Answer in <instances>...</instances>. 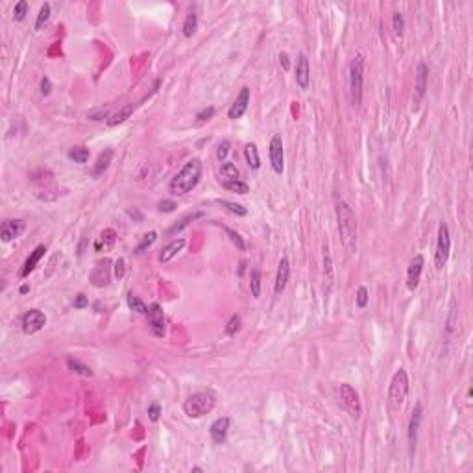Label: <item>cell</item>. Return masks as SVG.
<instances>
[{
    "instance_id": "cell-1",
    "label": "cell",
    "mask_w": 473,
    "mask_h": 473,
    "mask_svg": "<svg viewBox=\"0 0 473 473\" xmlns=\"http://www.w3.org/2000/svg\"><path fill=\"white\" fill-rule=\"evenodd\" d=\"M336 222H338V233L346 251L355 253L357 251V237H359V228H357V218H355L353 209L338 200L336 202Z\"/></svg>"
},
{
    "instance_id": "cell-2",
    "label": "cell",
    "mask_w": 473,
    "mask_h": 473,
    "mask_svg": "<svg viewBox=\"0 0 473 473\" xmlns=\"http://www.w3.org/2000/svg\"><path fill=\"white\" fill-rule=\"evenodd\" d=\"M200 177H202V161L198 157L188 159L183 165L181 170L170 179L168 191H170L172 196H185L193 188H196V185L200 183Z\"/></svg>"
},
{
    "instance_id": "cell-3",
    "label": "cell",
    "mask_w": 473,
    "mask_h": 473,
    "mask_svg": "<svg viewBox=\"0 0 473 473\" xmlns=\"http://www.w3.org/2000/svg\"><path fill=\"white\" fill-rule=\"evenodd\" d=\"M364 92V56L355 54L348 70V94L351 106H360Z\"/></svg>"
},
{
    "instance_id": "cell-4",
    "label": "cell",
    "mask_w": 473,
    "mask_h": 473,
    "mask_svg": "<svg viewBox=\"0 0 473 473\" xmlns=\"http://www.w3.org/2000/svg\"><path fill=\"white\" fill-rule=\"evenodd\" d=\"M409 375H407V370L399 368L396 373H394L392 381H390V387H388V409L390 412H399L401 407H403L405 399L409 396Z\"/></svg>"
},
{
    "instance_id": "cell-5",
    "label": "cell",
    "mask_w": 473,
    "mask_h": 473,
    "mask_svg": "<svg viewBox=\"0 0 473 473\" xmlns=\"http://www.w3.org/2000/svg\"><path fill=\"white\" fill-rule=\"evenodd\" d=\"M217 398L213 392H196L188 396L183 403V411L188 418H204L215 409Z\"/></svg>"
},
{
    "instance_id": "cell-6",
    "label": "cell",
    "mask_w": 473,
    "mask_h": 473,
    "mask_svg": "<svg viewBox=\"0 0 473 473\" xmlns=\"http://www.w3.org/2000/svg\"><path fill=\"white\" fill-rule=\"evenodd\" d=\"M449 253H451L449 228H447L445 222H442L438 226V239H436V251H434V266H436V270H442L447 264Z\"/></svg>"
},
{
    "instance_id": "cell-7",
    "label": "cell",
    "mask_w": 473,
    "mask_h": 473,
    "mask_svg": "<svg viewBox=\"0 0 473 473\" xmlns=\"http://www.w3.org/2000/svg\"><path fill=\"white\" fill-rule=\"evenodd\" d=\"M340 401H342V407L346 409V412H348L351 418H360V414H362V405H360V399H359V394H357V390H355L351 385H348V383H342L340 385Z\"/></svg>"
},
{
    "instance_id": "cell-8",
    "label": "cell",
    "mask_w": 473,
    "mask_h": 473,
    "mask_svg": "<svg viewBox=\"0 0 473 473\" xmlns=\"http://www.w3.org/2000/svg\"><path fill=\"white\" fill-rule=\"evenodd\" d=\"M268 154H270V165H272L274 172L275 174H283V170H285V152H283V139L279 135H274L270 139Z\"/></svg>"
},
{
    "instance_id": "cell-9",
    "label": "cell",
    "mask_w": 473,
    "mask_h": 473,
    "mask_svg": "<svg viewBox=\"0 0 473 473\" xmlns=\"http://www.w3.org/2000/svg\"><path fill=\"white\" fill-rule=\"evenodd\" d=\"M423 264H425V259H423L422 253L414 255L409 262V268H407V287H409V291H416L418 285H420Z\"/></svg>"
},
{
    "instance_id": "cell-10",
    "label": "cell",
    "mask_w": 473,
    "mask_h": 473,
    "mask_svg": "<svg viewBox=\"0 0 473 473\" xmlns=\"http://www.w3.org/2000/svg\"><path fill=\"white\" fill-rule=\"evenodd\" d=\"M46 325V316L45 313H41L39 309H32L23 316V331L26 335H34L37 331H41Z\"/></svg>"
},
{
    "instance_id": "cell-11",
    "label": "cell",
    "mask_w": 473,
    "mask_h": 473,
    "mask_svg": "<svg viewBox=\"0 0 473 473\" xmlns=\"http://www.w3.org/2000/svg\"><path fill=\"white\" fill-rule=\"evenodd\" d=\"M26 228V222L21 220V218H10V220H4L2 222V228H0V239L2 242H12L17 237H21Z\"/></svg>"
},
{
    "instance_id": "cell-12",
    "label": "cell",
    "mask_w": 473,
    "mask_h": 473,
    "mask_svg": "<svg viewBox=\"0 0 473 473\" xmlns=\"http://www.w3.org/2000/svg\"><path fill=\"white\" fill-rule=\"evenodd\" d=\"M420 422H422V403H416L414 411L409 420V429H407V440H409V453L416 451V442H418V429H420Z\"/></svg>"
},
{
    "instance_id": "cell-13",
    "label": "cell",
    "mask_w": 473,
    "mask_h": 473,
    "mask_svg": "<svg viewBox=\"0 0 473 473\" xmlns=\"http://www.w3.org/2000/svg\"><path fill=\"white\" fill-rule=\"evenodd\" d=\"M248 104H250V87H242L240 92L237 94L235 102L231 104V108L228 111V117L231 120H239L244 117V113L248 111Z\"/></svg>"
},
{
    "instance_id": "cell-14",
    "label": "cell",
    "mask_w": 473,
    "mask_h": 473,
    "mask_svg": "<svg viewBox=\"0 0 473 473\" xmlns=\"http://www.w3.org/2000/svg\"><path fill=\"white\" fill-rule=\"evenodd\" d=\"M148 322H150V329L155 336H165V314H163V309H161L159 303H152L148 309Z\"/></svg>"
},
{
    "instance_id": "cell-15",
    "label": "cell",
    "mask_w": 473,
    "mask_h": 473,
    "mask_svg": "<svg viewBox=\"0 0 473 473\" xmlns=\"http://www.w3.org/2000/svg\"><path fill=\"white\" fill-rule=\"evenodd\" d=\"M289 277H291V261L289 257H281L279 264H277V274H275V285L274 292L275 294H281V292L287 289V283H289Z\"/></svg>"
},
{
    "instance_id": "cell-16",
    "label": "cell",
    "mask_w": 473,
    "mask_h": 473,
    "mask_svg": "<svg viewBox=\"0 0 473 473\" xmlns=\"http://www.w3.org/2000/svg\"><path fill=\"white\" fill-rule=\"evenodd\" d=\"M296 83L300 89H307L311 85V67H309V59L305 54H300L296 63Z\"/></svg>"
},
{
    "instance_id": "cell-17",
    "label": "cell",
    "mask_w": 473,
    "mask_h": 473,
    "mask_svg": "<svg viewBox=\"0 0 473 473\" xmlns=\"http://www.w3.org/2000/svg\"><path fill=\"white\" fill-rule=\"evenodd\" d=\"M229 425H231V420H229L228 416H222L213 422L211 429H209V434H211V438L215 444H222L224 440L228 438Z\"/></svg>"
},
{
    "instance_id": "cell-18",
    "label": "cell",
    "mask_w": 473,
    "mask_h": 473,
    "mask_svg": "<svg viewBox=\"0 0 473 473\" xmlns=\"http://www.w3.org/2000/svg\"><path fill=\"white\" fill-rule=\"evenodd\" d=\"M429 85V67L427 63H418L416 69V102H420L423 97H425V91H427Z\"/></svg>"
},
{
    "instance_id": "cell-19",
    "label": "cell",
    "mask_w": 473,
    "mask_h": 473,
    "mask_svg": "<svg viewBox=\"0 0 473 473\" xmlns=\"http://www.w3.org/2000/svg\"><path fill=\"white\" fill-rule=\"evenodd\" d=\"M185 244H187V240L183 239V237L170 240V242H168V244H166L165 248L161 250V253H159V262H163V264H165V262H170L172 259H174V257H176L177 253H179V251H181L183 248H185Z\"/></svg>"
},
{
    "instance_id": "cell-20",
    "label": "cell",
    "mask_w": 473,
    "mask_h": 473,
    "mask_svg": "<svg viewBox=\"0 0 473 473\" xmlns=\"http://www.w3.org/2000/svg\"><path fill=\"white\" fill-rule=\"evenodd\" d=\"M45 251H46V246L45 244H39L34 251H32V253H30V257L26 259V261H24V264H23L21 277H28V275L34 272L35 266H37V262L41 261V257L45 255Z\"/></svg>"
},
{
    "instance_id": "cell-21",
    "label": "cell",
    "mask_w": 473,
    "mask_h": 473,
    "mask_svg": "<svg viewBox=\"0 0 473 473\" xmlns=\"http://www.w3.org/2000/svg\"><path fill=\"white\" fill-rule=\"evenodd\" d=\"M113 155H115V152L111 148H106L104 152H100L97 163H94V168H92V176L94 177L102 176L104 172L108 170V166H109V163H111V159H113Z\"/></svg>"
},
{
    "instance_id": "cell-22",
    "label": "cell",
    "mask_w": 473,
    "mask_h": 473,
    "mask_svg": "<svg viewBox=\"0 0 473 473\" xmlns=\"http://www.w3.org/2000/svg\"><path fill=\"white\" fill-rule=\"evenodd\" d=\"M133 111H135V106L133 104H126V106H122V108L117 111V113H113L111 117L108 119V124L109 126H119L122 124V122H126V120L130 119L131 115H133Z\"/></svg>"
},
{
    "instance_id": "cell-23",
    "label": "cell",
    "mask_w": 473,
    "mask_h": 473,
    "mask_svg": "<svg viewBox=\"0 0 473 473\" xmlns=\"http://www.w3.org/2000/svg\"><path fill=\"white\" fill-rule=\"evenodd\" d=\"M115 240H117V233H115V229H106V231H102V235L97 239V242H94V250L97 251H106L109 250V248H113Z\"/></svg>"
},
{
    "instance_id": "cell-24",
    "label": "cell",
    "mask_w": 473,
    "mask_h": 473,
    "mask_svg": "<svg viewBox=\"0 0 473 473\" xmlns=\"http://www.w3.org/2000/svg\"><path fill=\"white\" fill-rule=\"evenodd\" d=\"M244 157H246V163L251 166V168H259L261 166V157H259V150H257V144L255 143H248L244 146Z\"/></svg>"
},
{
    "instance_id": "cell-25",
    "label": "cell",
    "mask_w": 473,
    "mask_h": 473,
    "mask_svg": "<svg viewBox=\"0 0 473 473\" xmlns=\"http://www.w3.org/2000/svg\"><path fill=\"white\" fill-rule=\"evenodd\" d=\"M204 217V211H194V213H191V215H187V217H183L181 220L177 224H174L170 229H168V235H176V233H179V231H183V229L187 228L188 224L191 222H194L196 218H202Z\"/></svg>"
},
{
    "instance_id": "cell-26",
    "label": "cell",
    "mask_w": 473,
    "mask_h": 473,
    "mask_svg": "<svg viewBox=\"0 0 473 473\" xmlns=\"http://www.w3.org/2000/svg\"><path fill=\"white\" fill-rule=\"evenodd\" d=\"M222 187L226 188V191H231V193H237V194L250 193V185L246 181H242V179H226V181L222 183Z\"/></svg>"
},
{
    "instance_id": "cell-27",
    "label": "cell",
    "mask_w": 473,
    "mask_h": 473,
    "mask_svg": "<svg viewBox=\"0 0 473 473\" xmlns=\"http://www.w3.org/2000/svg\"><path fill=\"white\" fill-rule=\"evenodd\" d=\"M196 28H198V13L194 12V10H191V12L187 13V17H185V23H183V35H185V37H191V35L196 32Z\"/></svg>"
},
{
    "instance_id": "cell-28",
    "label": "cell",
    "mask_w": 473,
    "mask_h": 473,
    "mask_svg": "<svg viewBox=\"0 0 473 473\" xmlns=\"http://www.w3.org/2000/svg\"><path fill=\"white\" fill-rule=\"evenodd\" d=\"M89 154H91V152H89V148L81 144V146H74V148L69 150V159L74 161V163H80V165H81V163H87V159H89Z\"/></svg>"
},
{
    "instance_id": "cell-29",
    "label": "cell",
    "mask_w": 473,
    "mask_h": 473,
    "mask_svg": "<svg viewBox=\"0 0 473 473\" xmlns=\"http://www.w3.org/2000/svg\"><path fill=\"white\" fill-rule=\"evenodd\" d=\"M67 366H69L70 371H74V373H80V375H85V377H91L92 375V370L89 368L87 364H83V362H80L78 359H67Z\"/></svg>"
},
{
    "instance_id": "cell-30",
    "label": "cell",
    "mask_w": 473,
    "mask_h": 473,
    "mask_svg": "<svg viewBox=\"0 0 473 473\" xmlns=\"http://www.w3.org/2000/svg\"><path fill=\"white\" fill-rule=\"evenodd\" d=\"M128 305H130V309L131 311H135V313H139V314H148V309L150 307H146V303L141 300L139 296H135V294H128Z\"/></svg>"
},
{
    "instance_id": "cell-31",
    "label": "cell",
    "mask_w": 473,
    "mask_h": 473,
    "mask_svg": "<svg viewBox=\"0 0 473 473\" xmlns=\"http://www.w3.org/2000/svg\"><path fill=\"white\" fill-rule=\"evenodd\" d=\"M218 204L226 209V211L233 213V215H237V217H246L248 215V209H246L244 206H240V204H235V202H228V200H218Z\"/></svg>"
},
{
    "instance_id": "cell-32",
    "label": "cell",
    "mask_w": 473,
    "mask_h": 473,
    "mask_svg": "<svg viewBox=\"0 0 473 473\" xmlns=\"http://www.w3.org/2000/svg\"><path fill=\"white\" fill-rule=\"evenodd\" d=\"M250 289H251V296L253 298L261 296V270H259V268H253V270H251Z\"/></svg>"
},
{
    "instance_id": "cell-33",
    "label": "cell",
    "mask_w": 473,
    "mask_h": 473,
    "mask_svg": "<svg viewBox=\"0 0 473 473\" xmlns=\"http://www.w3.org/2000/svg\"><path fill=\"white\" fill-rule=\"evenodd\" d=\"M220 174H222V177H226V179H239V168H237L235 163H229V161L222 163Z\"/></svg>"
},
{
    "instance_id": "cell-34",
    "label": "cell",
    "mask_w": 473,
    "mask_h": 473,
    "mask_svg": "<svg viewBox=\"0 0 473 473\" xmlns=\"http://www.w3.org/2000/svg\"><path fill=\"white\" fill-rule=\"evenodd\" d=\"M155 240H157V233H155V231H150V233L143 235V239H141L139 246L135 248V253H143L146 248H150V246L154 244Z\"/></svg>"
},
{
    "instance_id": "cell-35",
    "label": "cell",
    "mask_w": 473,
    "mask_h": 473,
    "mask_svg": "<svg viewBox=\"0 0 473 473\" xmlns=\"http://www.w3.org/2000/svg\"><path fill=\"white\" fill-rule=\"evenodd\" d=\"M224 231L228 233V237H229V240L233 242L235 246H237V250H240V251H244L246 250V242H244V239L240 237L235 229H231V228H228V226H224Z\"/></svg>"
},
{
    "instance_id": "cell-36",
    "label": "cell",
    "mask_w": 473,
    "mask_h": 473,
    "mask_svg": "<svg viewBox=\"0 0 473 473\" xmlns=\"http://www.w3.org/2000/svg\"><path fill=\"white\" fill-rule=\"evenodd\" d=\"M392 28H394V34H396V37H401L405 32V19L403 15L399 12H396L392 15Z\"/></svg>"
},
{
    "instance_id": "cell-37",
    "label": "cell",
    "mask_w": 473,
    "mask_h": 473,
    "mask_svg": "<svg viewBox=\"0 0 473 473\" xmlns=\"http://www.w3.org/2000/svg\"><path fill=\"white\" fill-rule=\"evenodd\" d=\"M215 113H217V109L213 108V106H207V108L200 109L198 113H196V124H204L207 120H211L213 117H215Z\"/></svg>"
},
{
    "instance_id": "cell-38",
    "label": "cell",
    "mask_w": 473,
    "mask_h": 473,
    "mask_svg": "<svg viewBox=\"0 0 473 473\" xmlns=\"http://www.w3.org/2000/svg\"><path fill=\"white\" fill-rule=\"evenodd\" d=\"M48 19H50V4H48V2H45V4L41 6V10H39V15H37V21H35L34 28L39 30L41 26H43V24L48 21Z\"/></svg>"
},
{
    "instance_id": "cell-39",
    "label": "cell",
    "mask_w": 473,
    "mask_h": 473,
    "mask_svg": "<svg viewBox=\"0 0 473 473\" xmlns=\"http://www.w3.org/2000/svg\"><path fill=\"white\" fill-rule=\"evenodd\" d=\"M26 13H28V2H26V0L17 2L15 8H13V19H15V21H24Z\"/></svg>"
},
{
    "instance_id": "cell-40",
    "label": "cell",
    "mask_w": 473,
    "mask_h": 473,
    "mask_svg": "<svg viewBox=\"0 0 473 473\" xmlns=\"http://www.w3.org/2000/svg\"><path fill=\"white\" fill-rule=\"evenodd\" d=\"M368 300H370V296H368V289H366V287H359V289H357V298H355L357 307L364 309L366 305H368Z\"/></svg>"
},
{
    "instance_id": "cell-41",
    "label": "cell",
    "mask_w": 473,
    "mask_h": 473,
    "mask_svg": "<svg viewBox=\"0 0 473 473\" xmlns=\"http://www.w3.org/2000/svg\"><path fill=\"white\" fill-rule=\"evenodd\" d=\"M239 329H240V316L239 314H233V316L229 318L228 325H226V333H228V335H235Z\"/></svg>"
},
{
    "instance_id": "cell-42",
    "label": "cell",
    "mask_w": 473,
    "mask_h": 473,
    "mask_svg": "<svg viewBox=\"0 0 473 473\" xmlns=\"http://www.w3.org/2000/svg\"><path fill=\"white\" fill-rule=\"evenodd\" d=\"M229 148H231V144H229V141H222V143L218 144V148H217V157L220 161H224L226 157H228V154H229Z\"/></svg>"
},
{
    "instance_id": "cell-43",
    "label": "cell",
    "mask_w": 473,
    "mask_h": 473,
    "mask_svg": "<svg viewBox=\"0 0 473 473\" xmlns=\"http://www.w3.org/2000/svg\"><path fill=\"white\" fill-rule=\"evenodd\" d=\"M148 416L152 422H157L161 418V405L159 403H150L148 407Z\"/></svg>"
},
{
    "instance_id": "cell-44",
    "label": "cell",
    "mask_w": 473,
    "mask_h": 473,
    "mask_svg": "<svg viewBox=\"0 0 473 473\" xmlns=\"http://www.w3.org/2000/svg\"><path fill=\"white\" fill-rule=\"evenodd\" d=\"M176 207H177V204L172 202V200H163V202H159L161 213H172V211H176Z\"/></svg>"
},
{
    "instance_id": "cell-45",
    "label": "cell",
    "mask_w": 473,
    "mask_h": 473,
    "mask_svg": "<svg viewBox=\"0 0 473 473\" xmlns=\"http://www.w3.org/2000/svg\"><path fill=\"white\" fill-rule=\"evenodd\" d=\"M115 275H117L119 279L124 275V259H117V261H115Z\"/></svg>"
},
{
    "instance_id": "cell-46",
    "label": "cell",
    "mask_w": 473,
    "mask_h": 473,
    "mask_svg": "<svg viewBox=\"0 0 473 473\" xmlns=\"http://www.w3.org/2000/svg\"><path fill=\"white\" fill-rule=\"evenodd\" d=\"M87 305H89V302H87L85 294H78V296H76V300H74V307L76 309H83V307H87Z\"/></svg>"
},
{
    "instance_id": "cell-47",
    "label": "cell",
    "mask_w": 473,
    "mask_h": 473,
    "mask_svg": "<svg viewBox=\"0 0 473 473\" xmlns=\"http://www.w3.org/2000/svg\"><path fill=\"white\" fill-rule=\"evenodd\" d=\"M50 89H52V85H50V80L48 78H43L41 80V91H43V94H50Z\"/></svg>"
},
{
    "instance_id": "cell-48",
    "label": "cell",
    "mask_w": 473,
    "mask_h": 473,
    "mask_svg": "<svg viewBox=\"0 0 473 473\" xmlns=\"http://www.w3.org/2000/svg\"><path fill=\"white\" fill-rule=\"evenodd\" d=\"M324 261H325V268H327V275H331V255L327 246H324Z\"/></svg>"
},
{
    "instance_id": "cell-49",
    "label": "cell",
    "mask_w": 473,
    "mask_h": 473,
    "mask_svg": "<svg viewBox=\"0 0 473 473\" xmlns=\"http://www.w3.org/2000/svg\"><path fill=\"white\" fill-rule=\"evenodd\" d=\"M279 59H281V63H283V69H285V70H289V67H291V63H289V56H287L285 52H283V54H279Z\"/></svg>"
},
{
    "instance_id": "cell-50",
    "label": "cell",
    "mask_w": 473,
    "mask_h": 473,
    "mask_svg": "<svg viewBox=\"0 0 473 473\" xmlns=\"http://www.w3.org/2000/svg\"><path fill=\"white\" fill-rule=\"evenodd\" d=\"M128 215H131V217H135V218H137V220H141V218H143V217H141V213H139L137 209H130V211H128Z\"/></svg>"
},
{
    "instance_id": "cell-51",
    "label": "cell",
    "mask_w": 473,
    "mask_h": 473,
    "mask_svg": "<svg viewBox=\"0 0 473 473\" xmlns=\"http://www.w3.org/2000/svg\"><path fill=\"white\" fill-rule=\"evenodd\" d=\"M28 291H30V287H28V285H23V287H21V294H26Z\"/></svg>"
}]
</instances>
